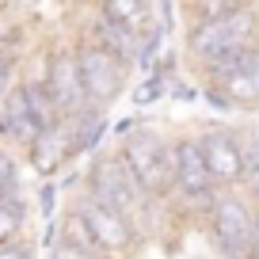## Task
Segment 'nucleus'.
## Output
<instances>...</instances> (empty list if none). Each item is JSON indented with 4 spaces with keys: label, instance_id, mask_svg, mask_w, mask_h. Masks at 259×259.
<instances>
[{
    "label": "nucleus",
    "instance_id": "obj_1",
    "mask_svg": "<svg viewBox=\"0 0 259 259\" xmlns=\"http://www.w3.org/2000/svg\"><path fill=\"white\" fill-rule=\"evenodd\" d=\"M118 149L126 164L134 168L138 183L153 202H171L176 194V153H171V138H164L156 126L138 122L126 134H118Z\"/></svg>",
    "mask_w": 259,
    "mask_h": 259
},
{
    "label": "nucleus",
    "instance_id": "obj_2",
    "mask_svg": "<svg viewBox=\"0 0 259 259\" xmlns=\"http://www.w3.org/2000/svg\"><path fill=\"white\" fill-rule=\"evenodd\" d=\"M255 42H259V0L213 12V16H202V19H191V31H187L183 46L194 65H206L213 57L229 54V50L255 46Z\"/></svg>",
    "mask_w": 259,
    "mask_h": 259
},
{
    "label": "nucleus",
    "instance_id": "obj_3",
    "mask_svg": "<svg viewBox=\"0 0 259 259\" xmlns=\"http://www.w3.org/2000/svg\"><path fill=\"white\" fill-rule=\"evenodd\" d=\"M255 213H259V206L244 194V187H218L210 210L202 218L210 248L218 255H229V259H248Z\"/></svg>",
    "mask_w": 259,
    "mask_h": 259
},
{
    "label": "nucleus",
    "instance_id": "obj_4",
    "mask_svg": "<svg viewBox=\"0 0 259 259\" xmlns=\"http://www.w3.org/2000/svg\"><path fill=\"white\" fill-rule=\"evenodd\" d=\"M80 187H84V191H92L96 198H103V202H111L114 210L130 213L134 221L156 206L153 198L145 194V187L138 183L134 168L126 164V156H122L118 149H103V153H96V160L88 164Z\"/></svg>",
    "mask_w": 259,
    "mask_h": 259
},
{
    "label": "nucleus",
    "instance_id": "obj_5",
    "mask_svg": "<svg viewBox=\"0 0 259 259\" xmlns=\"http://www.w3.org/2000/svg\"><path fill=\"white\" fill-rule=\"evenodd\" d=\"M73 46H76V61H80V76H84L88 103L107 107V111H111V107L126 96L134 65H130L126 57H118L114 50H107L103 42L88 38V34H80Z\"/></svg>",
    "mask_w": 259,
    "mask_h": 259
},
{
    "label": "nucleus",
    "instance_id": "obj_6",
    "mask_svg": "<svg viewBox=\"0 0 259 259\" xmlns=\"http://www.w3.org/2000/svg\"><path fill=\"white\" fill-rule=\"evenodd\" d=\"M73 206L84 213V221L92 225V233H96L99 248H103V255H134L138 251V240H141V229L138 221L130 218V213L114 210L111 202H103V198H96L92 191H76Z\"/></svg>",
    "mask_w": 259,
    "mask_h": 259
},
{
    "label": "nucleus",
    "instance_id": "obj_7",
    "mask_svg": "<svg viewBox=\"0 0 259 259\" xmlns=\"http://www.w3.org/2000/svg\"><path fill=\"white\" fill-rule=\"evenodd\" d=\"M198 145H202L206 168H210V176H213V187H240V183H244L248 160H244V149H240V134H236V126L210 122V126L198 130Z\"/></svg>",
    "mask_w": 259,
    "mask_h": 259
},
{
    "label": "nucleus",
    "instance_id": "obj_8",
    "mask_svg": "<svg viewBox=\"0 0 259 259\" xmlns=\"http://www.w3.org/2000/svg\"><path fill=\"white\" fill-rule=\"evenodd\" d=\"M42 80H46L50 96H54L57 111H61L65 118L88 107V92H84V76H80V61H76V46L73 42H61V46H54L46 54Z\"/></svg>",
    "mask_w": 259,
    "mask_h": 259
},
{
    "label": "nucleus",
    "instance_id": "obj_9",
    "mask_svg": "<svg viewBox=\"0 0 259 259\" xmlns=\"http://www.w3.org/2000/svg\"><path fill=\"white\" fill-rule=\"evenodd\" d=\"M23 156H27V164H31V171L38 179L61 176V171L76 160V141H73V126H69V118H57L54 126L38 130L34 141L23 149Z\"/></svg>",
    "mask_w": 259,
    "mask_h": 259
},
{
    "label": "nucleus",
    "instance_id": "obj_10",
    "mask_svg": "<svg viewBox=\"0 0 259 259\" xmlns=\"http://www.w3.org/2000/svg\"><path fill=\"white\" fill-rule=\"evenodd\" d=\"M38 134V122H34L31 107H27L23 84L12 80L8 88L0 92V141L8 149H27Z\"/></svg>",
    "mask_w": 259,
    "mask_h": 259
},
{
    "label": "nucleus",
    "instance_id": "obj_11",
    "mask_svg": "<svg viewBox=\"0 0 259 259\" xmlns=\"http://www.w3.org/2000/svg\"><path fill=\"white\" fill-rule=\"evenodd\" d=\"M50 251H54V255H76V259H99V255H103V248H99L92 225L84 221V213L76 210V206H69V210L57 218Z\"/></svg>",
    "mask_w": 259,
    "mask_h": 259
},
{
    "label": "nucleus",
    "instance_id": "obj_12",
    "mask_svg": "<svg viewBox=\"0 0 259 259\" xmlns=\"http://www.w3.org/2000/svg\"><path fill=\"white\" fill-rule=\"evenodd\" d=\"M84 34L88 38H96V42H103L107 50H114L118 57H126L134 69H138V46H141V31H134V27H122V23H114V19H107V16H92L88 19V27H84Z\"/></svg>",
    "mask_w": 259,
    "mask_h": 259
},
{
    "label": "nucleus",
    "instance_id": "obj_13",
    "mask_svg": "<svg viewBox=\"0 0 259 259\" xmlns=\"http://www.w3.org/2000/svg\"><path fill=\"white\" fill-rule=\"evenodd\" d=\"M221 92L229 96V103H233V111H259V50L251 61H244L236 73L221 76V80H213Z\"/></svg>",
    "mask_w": 259,
    "mask_h": 259
},
{
    "label": "nucleus",
    "instance_id": "obj_14",
    "mask_svg": "<svg viewBox=\"0 0 259 259\" xmlns=\"http://www.w3.org/2000/svg\"><path fill=\"white\" fill-rule=\"evenodd\" d=\"M69 126H73L76 156H84V153H96V149L103 145V138H107V126H111V118H107V107H96V103H88L84 111L69 114Z\"/></svg>",
    "mask_w": 259,
    "mask_h": 259
},
{
    "label": "nucleus",
    "instance_id": "obj_15",
    "mask_svg": "<svg viewBox=\"0 0 259 259\" xmlns=\"http://www.w3.org/2000/svg\"><path fill=\"white\" fill-rule=\"evenodd\" d=\"M96 12L134 31L153 27V0H96Z\"/></svg>",
    "mask_w": 259,
    "mask_h": 259
},
{
    "label": "nucleus",
    "instance_id": "obj_16",
    "mask_svg": "<svg viewBox=\"0 0 259 259\" xmlns=\"http://www.w3.org/2000/svg\"><path fill=\"white\" fill-rule=\"evenodd\" d=\"M19 84H23L27 107H31V114H34V122H38V130H46V126H54L57 118H65V114L57 111L54 96H50L46 80H42V73H38V76H19Z\"/></svg>",
    "mask_w": 259,
    "mask_h": 259
},
{
    "label": "nucleus",
    "instance_id": "obj_17",
    "mask_svg": "<svg viewBox=\"0 0 259 259\" xmlns=\"http://www.w3.org/2000/svg\"><path fill=\"white\" fill-rule=\"evenodd\" d=\"M27 225H31V206H27L23 194H8V198H0V240L23 236Z\"/></svg>",
    "mask_w": 259,
    "mask_h": 259
},
{
    "label": "nucleus",
    "instance_id": "obj_18",
    "mask_svg": "<svg viewBox=\"0 0 259 259\" xmlns=\"http://www.w3.org/2000/svg\"><path fill=\"white\" fill-rule=\"evenodd\" d=\"M0 191L4 194H23L19 191V160L12 156V149L0 141Z\"/></svg>",
    "mask_w": 259,
    "mask_h": 259
},
{
    "label": "nucleus",
    "instance_id": "obj_19",
    "mask_svg": "<svg viewBox=\"0 0 259 259\" xmlns=\"http://www.w3.org/2000/svg\"><path fill=\"white\" fill-rule=\"evenodd\" d=\"M164 92H168V76L153 69V76H149V80L141 84V88H134L130 96H134V103H138V107H149V103H156V99H160Z\"/></svg>",
    "mask_w": 259,
    "mask_h": 259
},
{
    "label": "nucleus",
    "instance_id": "obj_20",
    "mask_svg": "<svg viewBox=\"0 0 259 259\" xmlns=\"http://www.w3.org/2000/svg\"><path fill=\"white\" fill-rule=\"evenodd\" d=\"M12 80H19V50L16 42H0V92Z\"/></svg>",
    "mask_w": 259,
    "mask_h": 259
},
{
    "label": "nucleus",
    "instance_id": "obj_21",
    "mask_svg": "<svg viewBox=\"0 0 259 259\" xmlns=\"http://www.w3.org/2000/svg\"><path fill=\"white\" fill-rule=\"evenodd\" d=\"M236 4H255V0H183V8H187L191 19H202V16H213V12L236 8Z\"/></svg>",
    "mask_w": 259,
    "mask_h": 259
},
{
    "label": "nucleus",
    "instance_id": "obj_22",
    "mask_svg": "<svg viewBox=\"0 0 259 259\" xmlns=\"http://www.w3.org/2000/svg\"><path fill=\"white\" fill-rule=\"evenodd\" d=\"M54 210H57V187H54V179H42V187H38V213L42 218H54Z\"/></svg>",
    "mask_w": 259,
    "mask_h": 259
},
{
    "label": "nucleus",
    "instance_id": "obj_23",
    "mask_svg": "<svg viewBox=\"0 0 259 259\" xmlns=\"http://www.w3.org/2000/svg\"><path fill=\"white\" fill-rule=\"evenodd\" d=\"M244 194H248V198H251V202H255L259 206V160H251L248 164V171H244Z\"/></svg>",
    "mask_w": 259,
    "mask_h": 259
},
{
    "label": "nucleus",
    "instance_id": "obj_24",
    "mask_svg": "<svg viewBox=\"0 0 259 259\" xmlns=\"http://www.w3.org/2000/svg\"><path fill=\"white\" fill-rule=\"evenodd\" d=\"M248 259H259V213H255V229H251V248H248Z\"/></svg>",
    "mask_w": 259,
    "mask_h": 259
},
{
    "label": "nucleus",
    "instance_id": "obj_25",
    "mask_svg": "<svg viewBox=\"0 0 259 259\" xmlns=\"http://www.w3.org/2000/svg\"><path fill=\"white\" fill-rule=\"evenodd\" d=\"M0 198H8V194H4V191H0Z\"/></svg>",
    "mask_w": 259,
    "mask_h": 259
}]
</instances>
